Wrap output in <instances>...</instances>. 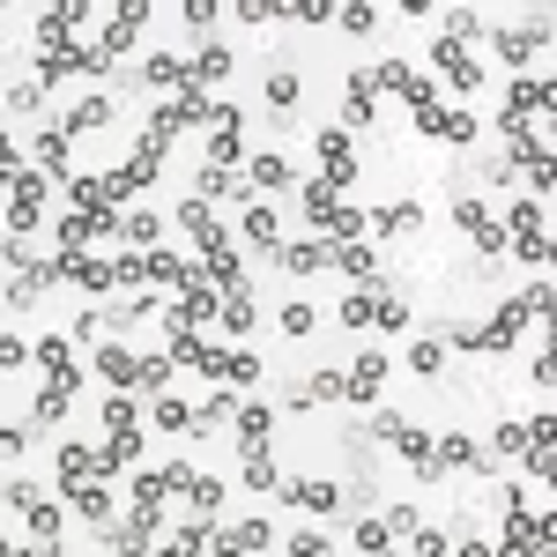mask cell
I'll list each match as a JSON object with an SVG mask.
<instances>
[{
    "label": "cell",
    "mask_w": 557,
    "mask_h": 557,
    "mask_svg": "<svg viewBox=\"0 0 557 557\" xmlns=\"http://www.w3.org/2000/svg\"><path fill=\"white\" fill-rule=\"evenodd\" d=\"M178 223L194 231V246H201V268H209V283L223 290V335H253V298H246V268H238V253H231V238H223V223H215V209L194 194V201H178Z\"/></svg>",
    "instance_id": "6da1fadb"
},
{
    "label": "cell",
    "mask_w": 557,
    "mask_h": 557,
    "mask_svg": "<svg viewBox=\"0 0 557 557\" xmlns=\"http://www.w3.org/2000/svg\"><path fill=\"white\" fill-rule=\"evenodd\" d=\"M372 75H380V89H394V97H401V104L417 112V134H424V141H475V134H483V127L469 120V112L438 104V89H431L424 75L409 67V60H380Z\"/></svg>",
    "instance_id": "7a4b0ae2"
},
{
    "label": "cell",
    "mask_w": 557,
    "mask_h": 557,
    "mask_svg": "<svg viewBox=\"0 0 557 557\" xmlns=\"http://www.w3.org/2000/svg\"><path fill=\"white\" fill-rule=\"evenodd\" d=\"M164 335H172V357L186 372L223 380L231 394H253L260 386V357H246V349H223V343H209V335H194V327H164Z\"/></svg>",
    "instance_id": "3957f363"
},
{
    "label": "cell",
    "mask_w": 557,
    "mask_h": 557,
    "mask_svg": "<svg viewBox=\"0 0 557 557\" xmlns=\"http://www.w3.org/2000/svg\"><path fill=\"white\" fill-rule=\"evenodd\" d=\"M550 283H535V290H520V298H506L483 327H461V335H446V349H469V357H491V349H513V335L535 320V312H550Z\"/></svg>",
    "instance_id": "277c9868"
},
{
    "label": "cell",
    "mask_w": 557,
    "mask_h": 557,
    "mask_svg": "<svg viewBox=\"0 0 557 557\" xmlns=\"http://www.w3.org/2000/svg\"><path fill=\"white\" fill-rule=\"evenodd\" d=\"M38 364H45V386H38V409H30V431H52L60 417H67V401L83 394L75 343H67V335H45V343H38Z\"/></svg>",
    "instance_id": "5b68a950"
},
{
    "label": "cell",
    "mask_w": 557,
    "mask_h": 557,
    "mask_svg": "<svg viewBox=\"0 0 557 557\" xmlns=\"http://www.w3.org/2000/svg\"><path fill=\"white\" fill-rule=\"evenodd\" d=\"M298 209H305V223H312V238H327V246H349V238H364V231H372V209H349L327 178H305V186H298Z\"/></svg>",
    "instance_id": "8992f818"
},
{
    "label": "cell",
    "mask_w": 557,
    "mask_h": 557,
    "mask_svg": "<svg viewBox=\"0 0 557 557\" xmlns=\"http://www.w3.org/2000/svg\"><path fill=\"white\" fill-rule=\"evenodd\" d=\"M268 431H275V409L268 401H238V461H246V483H253L260 498L283 491V475L268 461Z\"/></svg>",
    "instance_id": "52a82bcc"
},
{
    "label": "cell",
    "mask_w": 557,
    "mask_h": 557,
    "mask_svg": "<svg viewBox=\"0 0 557 557\" xmlns=\"http://www.w3.org/2000/svg\"><path fill=\"white\" fill-rule=\"evenodd\" d=\"M498 141H506L513 172H528L535 201H550V194H557V149H550V141H543V134L528 127V120H506V112H498Z\"/></svg>",
    "instance_id": "ba28073f"
},
{
    "label": "cell",
    "mask_w": 557,
    "mask_h": 557,
    "mask_svg": "<svg viewBox=\"0 0 557 557\" xmlns=\"http://www.w3.org/2000/svg\"><path fill=\"white\" fill-rule=\"evenodd\" d=\"M0 498H8V513H15L23 528H30V543H38V550H52V557H60V506L45 498V491L30 483V475L15 469V475H8V491H0Z\"/></svg>",
    "instance_id": "9c48e42d"
},
{
    "label": "cell",
    "mask_w": 557,
    "mask_h": 557,
    "mask_svg": "<svg viewBox=\"0 0 557 557\" xmlns=\"http://www.w3.org/2000/svg\"><path fill=\"white\" fill-rule=\"evenodd\" d=\"M45 215V172L23 164V141H8V238H23Z\"/></svg>",
    "instance_id": "30bf717a"
},
{
    "label": "cell",
    "mask_w": 557,
    "mask_h": 557,
    "mask_svg": "<svg viewBox=\"0 0 557 557\" xmlns=\"http://www.w3.org/2000/svg\"><path fill=\"white\" fill-rule=\"evenodd\" d=\"M380 438H386V446H394V454H401L417 475H424V483H438V475H446V461H438V438H431V431H417L409 417L380 409Z\"/></svg>",
    "instance_id": "8fae6325"
},
{
    "label": "cell",
    "mask_w": 557,
    "mask_h": 557,
    "mask_svg": "<svg viewBox=\"0 0 557 557\" xmlns=\"http://www.w3.org/2000/svg\"><path fill=\"white\" fill-rule=\"evenodd\" d=\"M506 238H513L520 268H550V231H543V201H506Z\"/></svg>",
    "instance_id": "7c38bea8"
},
{
    "label": "cell",
    "mask_w": 557,
    "mask_h": 557,
    "mask_svg": "<svg viewBox=\"0 0 557 557\" xmlns=\"http://www.w3.org/2000/svg\"><path fill=\"white\" fill-rule=\"evenodd\" d=\"M209 164L201 172H215V178H246L238 164H246V120H238V104H215V120H209Z\"/></svg>",
    "instance_id": "4fadbf2b"
},
{
    "label": "cell",
    "mask_w": 557,
    "mask_h": 557,
    "mask_svg": "<svg viewBox=\"0 0 557 557\" xmlns=\"http://www.w3.org/2000/svg\"><path fill=\"white\" fill-rule=\"evenodd\" d=\"M498 520H506L498 557H535V513H528V491L520 483H498Z\"/></svg>",
    "instance_id": "5bb4252c"
},
{
    "label": "cell",
    "mask_w": 557,
    "mask_h": 557,
    "mask_svg": "<svg viewBox=\"0 0 557 557\" xmlns=\"http://www.w3.org/2000/svg\"><path fill=\"white\" fill-rule=\"evenodd\" d=\"M491 45H498V60H535L543 45H557V23L550 15H528V23H491Z\"/></svg>",
    "instance_id": "9a60e30c"
},
{
    "label": "cell",
    "mask_w": 557,
    "mask_h": 557,
    "mask_svg": "<svg viewBox=\"0 0 557 557\" xmlns=\"http://www.w3.org/2000/svg\"><path fill=\"white\" fill-rule=\"evenodd\" d=\"M454 223L475 238V253L483 260H513V238H506V215H491L483 201H454Z\"/></svg>",
    "instance_id": "2e32d148"
},
{
    "label": "cell",
    "mask_w": 557,
    "mask_h": 557,
    "mask_svg": "<svg viewBox=\"0 0 557 557\" xmlns=\"http://www.w3.org/2000/svg\"><path fill=\"white\" fill-rule=\"evenodd\" d=\"M89 364L104 372V386H112V394H149V357H134V349L97 343V349H89Z\"/></svg>",
    "instance_id": "e0dca14e"
},
{
    "label": "cell",
    "mask_w": 557,
    "mask_h": 557,
    "mask_svg": "<svg viewBox=\"0 0 557 557\" xmlns=\"http://www.w3.org/2000/svg\"><path fill=\"white\" fill-rule=\"evenodd\" d=\"M431 67L446 75V89H454V97H475V89H483L475 52H469V45H454V38H438V30H431Z\"/></svg>",
    "instance_id": "ac0fdd59"
},
{
    "label": "cell",
    "mask_w": 557,
    "mask_h": 557,
    "mask_svg": "<svg viewBox=\"0 0 557 557\" xmlns=\"http://www.w3.org/2000/svg\"><path fill=\"white\" fill-rule=\"evenodd\" d=\"M312 141H320V178H327L335 194H349V178H357V134L349 127H320Z\"/></svg>",
    "instance_id": "d6986e66"
},
{
    "label": "cell",
    "mask_w": 557,
    "mask_h": 557,
    "mask_svg": "<svg viewBox=\"0 0 557 557\" xmlns=\"http://www.w3.org/2000/svg\"><path fill=\"white\" fill-rule=\"evenodd\" d=\"M275 543V520L260 513V520H238V528H215L209 535V557H253Z\"/></svg>",
    "instance_id": "ffe728a7"
},
{
    "label": "cell",
    "mask_w": 557,
    "mask_h": 557,
    "mask_svg": "<svg viewBox=\"0 0 557 557\" xmlns=\"http://www.w3.org/2000/svg\"><path fill=\"white\" fill-rule=\"evenodd\" d=\"M194 483H201V475L186 469V461H164V469H149L127 491V506H157V498H172V491H194Z\"/></svg>",
    "instance_id": "44dd1931"
},
{
    "label": "cell",
    "mask_w": 557,
    "mask_h": 557,
    "mask_svg": "<svg viewBox=\"0 0 557 557\" xmlns=\"http://www.w3.org/2000/svg\"><path fill=\"white\" fill-rule=\"evenodd\" d=\"M275 498H290L298 513H335V506H343V491H335L327 475H283V491H275Z\"/></svg>",
    "instance_id": "7402d4cb"
},
{
    "label": "cell",
    "mask_w": 557,
    "mask_h": 557,
    "mask_svg": "<svg viewBox=\"0 0 557 557\" xmlns=\"http://www.w3.org/2000/svg\"><path fill=\"white\" fill-rule=\"evenodd\" d=\"M83 483H97V446L67 438V446H60V498L75 506V498H83Z\"/></svg>",
    "instance_id": "603a6c76"
},
{
    "label": "cell",
    "mask_w": 557,
    "mask_h": 557,
    "mask_svg": "<svg viewBox=\"0 0 557 557\" xmlns=\"http://www.w3.org/2000/svg\"><path fill=\"white\" fill-rule=\"evenodd\" d=\"M194 83V60H178V52H149V60H141V75H134V89H186Z\"/></svg>",
    "instance_id": "cb8c5ba5"
},
{
    "label": "cell",
    "mask_w": 557,
    "mask_h": 557,
    "mask_svg": "<svg viewBox=\"0 0 557 557\" xmlns=\"http://www.w3.org/2000/svg\"><path fill=\"white\" fill-rule=\"evenodd\" d=\"M246 186H253V201H260V194H290L298 172H290V157H283V149H260L253 164H246Z\"/></svg>",
    "instance_id": "d4e9b609"
},
{
    "label": "cell",
    "mask_w": 557,
    "mask_h": 557,
    "mask_svg": "<svg viewBox=\"0 0 557 557\" xmlns=\"http://www.w3.org/2000/svg\"><path fill=\"white\" fill-rule=\"evenodd\" d=\"M275 268H283V275H327V268H335V246H327V238H298V246H283V253H275Z\"/></svg>",
    "instance_id": "484cf974"
},
{
    "label": "cell",
    "mask_w": 557,
    "mask_h": 557,
    "mask_svg": "<svg viewBox=\"0 0 557 557\" xmlns=\"http://www.w3.org/2000/svg\"><path fill=\"white\" fill-rule=\"evenodd\" d=\"M438 461H446V469H498V446L461 438V431H438Z\"/></svg>",
    "instance_id": "4316f807"
},
{
    "label": "cell",
    "mask_w": 557,
    "mask_h": 557,
    "mask_svg": "<svg viewBox=\"0 0 557 557\" xmlns=\"http://www.w3.org/2000/svg\"><path fill=\"white\" fill-rule=\"evenodd\" d=\"M372 112H380V75H372V67H357V75H349L343 127H349V134H357V127H372Z\"/></svg>",
    "instance_id": "83f0119b"
},
{
    "label": "cell",
    "mask_w": 557,
    "mask_h": 557,
    "mask_svg": "<svg viewBox=\"0 0 557 557\" xmlns=\"http://www.w3.org/2000/svg\"><path fill=\"white\" fill-rule=\"evenodd\" d=\"M335 268H343L357 290H386V275H380V260H372V246L364 238H349V246H335Z\"/></svg>",
    "instance_id": "f1b7e54d"
},
{
    "label": "cell",
    "mask_w": 557,
    "mask_h": 557,
    "mask_svg": "<svg viewBox=\"0 0 557 557\" xmlns=\"http://www.w3.org/2000/svg\"><path fill=\"white\" fill-rule=\"evenodd\" d=\"M312 401H349V372H312V380L290 394V409H312Z\"/></svg>",
    "instance_id": "f546056e"
},
{
    "label": "cell",
    "mask_w": 557,
    "mask_h": 557,
    "mask_svg": "<svg viewBox=\"0 0 557 557\" xmlns=\"http://www.w3.org/2000/svg\"><path fill=\"white\" fill-rule=\"evenodd\" d=\"M209 535H215V520H209V513H194V520H186V528L172 535V543H157V557H201V550H209Z\"/></svg>",
    "instance_id": "4dcf8cb0"
},
{
    "label": "cell",
    "mask_w": 557,
    "mask_h": 557,
    "mask_svg": "<svg viewBox=\"0 0 557 557\" xmlns=\"http://www.w3.org/2000/svg\"><path fill=\"white\" fill-rule=\"evenodd\" d=\"M380 380H386V349H364L357 372H349V401H380Z\"/></svg>",
    "instance_id": "1f68e13d"
},
{
    "label": "cell",
    "mask_w": 557,
    "mask_h": 557,
    "mask_svg": "<svg viewBox=\"0 0 557 557\" xmlns=\"http://www.w3.org/2000/svg\"><path fill=\"white\" fill-rule=\"evenodd\" d=\"M104 120H112V97H104V89H89V97L75 104V112H67V120H60V127H67V141H75V134L104 127Z\"/></svg>",
    "instance_id": "d6a6232c"
},
{
    "label": "cell",
    "mask_w": 557,
    "mask_h": 557,
    "mask_svg": "<svg viewBox=\"0 0 557 557\" xmlns=\"http://www.w3.org/2000/svg\"><path fill=\"white\" fill-rule=\"evenodd\" d=\"M417 223H424L417 201H386V209H372V231H380V238H401V231H417Z\"/></svg>",
    "instance_id": "836d02e7"
},
{
    "label": "cell",
    "mask_w": 557,
    "mask_h": 557,
    "mask_svg": "<svg viewBox=\"0 0 557 557\" xmlns=\"http://www.w3.org/2000/svg\"><path fill=\"white\" fill-rule=\"evenodd\" d=\"M246 238H253L268 260L283 253V238H275V209H268V201H253V209H246Z\"/></svg>",
    "instance_id": "e575fe53"
},
{
    "label": "cell",
    "mask_w": 557,
    "mask_h": 557,
    "mask_svg": "<svg viewBox=\"0 0 557 557\" xmlns=\"http://www.w3.org/2000/svg\"><path fill=\"white\" fill-rule=\"evenodd\" d=\"M394 543H401V535H394V528H386L380 513H372V520H357V550H364V557H401Z\"/></svg>",
    "instance_id": "d590c367"
},
{
    "label": "cell",
    "mask_w": 557,
    "mask_h": 557,
    "mask_svg": "<svg viewBox=\"0 0 557 557\" xmlns=\"http://www.w3.org/2000/svg\"><path fill=\"white\" fill-rule=\"evenodd\" d=\"M120 238H127V253H157V215H149V209L120 215Z\"/></svg>",
    "instance_id": "8d00e7d4"
},
{
    "label": "cell",
    "mask_w": 557,
    "mask_h": 557,
    "mask_svg": "<svg viewBox=\"0 0 557 557\" xmlns=\"http://www.w3.org/2000/svg\"><path fill=\"white\" fill-rule=\"evenodd\" d=\"M343 327H357V335L380 327V290H349L343 298Z\"/></svg>",
    "instance_id": "74e56055"
},
{
    "label": "cell",
    "mask_w": 557,
    "mask_h": 557,
    "mask_svg": "<svg viewBox=\"0 0 557 557\" xmlns=\"http://www.w3.org/2000/svg\"><path fill=\"white\" fill-rule=\"evenodd\" d=\"M75 513H83L89 528H104V520H112V491H104V483H83V498H75Z\"/></svg>",
    "instance_id": "f35d334b"
},
{
    "label": "cell",
    "mask_w": 557,
    "mask_h": 557,
    "mask_svg": "<svg viewBox=\"0 0 557 557\" xmlns=\"http://www.w3.org/2000/svg\"><path fill=\"white\" fill-rule=\"evenodd\" d=\"M543 320H550V349H543V364H535V386H550V394H557V298H550Z\"/></svg>",
    "instance_id": "ab89813d"
},
{
    "label": "cell",
    "mask_w": 557,
    "mask_h": 557,
    "mask_svg": "<svg viewBox=\"0 0 557 557\" xmlns=\"http://www.w3.org/2000/svg\"><path fill=\"white\" fill-rule=\"evenodd\" d=\"M335 23H343L349 38H364V30H380V8H364V0H357V8H343Z\"/></svg>",
    "instance_id": "60d3db41"
},
{
    "label": "cell",
    "mask_w": 557,
    "mask_h": 557,
    "mask_svg": "<svg viewBox=\"0 0 557 557\" xmlns=\"http://www.w3.org/2000/svg\"><path fill=\"white\" fill-rule=\"evenodd\" d=\"M157 424H164V431H194V409H186V401H172V394H164V401H157Z\"/></svg>",
    "instance_id": "b9f144b4"
},
{
    "label": "cell",
    "mask_w": 557,
    "mask_h": 557,
    "mask_svg": "<svg viewBox=\"0 0 557 557\" xmlns=\"http://www.w3.org/2000/svg\"><path fill=\"white\" fill-rule=\"evenodd\" d=\"M394 327H409V305L394 298V290H380V335H394Z\"/></svg>",
    "instance_id": "7bdbcfd3"
},
{
    "label": "cell",
    "mask_w": 557,
    "mask_h": 557,
    "mask_svg": "<svg viewBox=\"0 0 557 557\" xmlns=\"http://www.w3.org/2000/svg\"><path fill=\"white\" fill-rule=\"evenodd\" d=\"M312 327H320L312 305H283V335H312Z\"/></svg>",
    "instance_id": "ee69618b"
},
{
    "label": "cell",
    "mask_w": 557,
    "mask_h": 557,
    "mask_svg": "<svg viewBox=\"0 0 557 557\" xmlns=\"http://www.w3.org/2000/svg\"><path fill=\"white\" fill-rule=\"evenodd\" d=\"M409 364H417V372H431V380H438V364H446V343H417V349H409Z\"/></svg>",
    "instance_id": "f6af8a7d"
},
{
    "label": "cell",
    "mask_w": 557,
    "mask_h": 557,
    "mask_svg": "<svg viewBox=\"0 0 557 557\" xmlns=\"http://www.w3.org/2000/svg\"><path fill=\"white\" fill-rule=\"evenodd\" d=\"M268 104L290 112V104H298V75H275V83H268Z\"/></svg>",
    "instance_id": "bcb514c9"
},
{
    "label": "cell",
    "mask_w": 557,
    "mask_h": 557,
    "mask_svg": "<svg viewBox=\"0 0 557 557\" xmlns=\"http://www.w3.org/2000/svg\"><path fill=\"white\" fill-rule=\"evenodd\" d=\"M30 438H38V431H30V424H0V446H8V454H15V461H23V454H30Z\"/></svg>",
    "instance_id": "7dc6e473"
},
{
    "label": "cell",
    "mask_w": 557,
    "mask_h": 557,
    "mask_svg": "<svg viewBox=\"0 0 557 557\" xmlns=\"http://www.w3.org/2000/svg\"><path fill=\"white\" fill-rule=\"evenodd\" d=\"M498 454H513V461H520V454H528V424H498Z\"/></svg>",
    "instance_id": "c3c4849f"
},
{
    "label": "cell",
    "mask_w": 557,
    "mask_h": 557,
    "mask_svg": "<svg viewBox=\"0 0 557 557\" xmlns=\"http://www.w3.org/2000/svg\"><path fill=\"white\" fill-rule=\"evenodd\" d=\"M290 557H327V535H312V528H305V535H290Z\"/></svg>",
    "instance_id": "681fc988"
},
{
    "label": "cell",
    "mask_w": 557,
    "mask_h": 557,
    "mask_svg": "<svg viewBox=\"0 0 557 557\" xmlns=\"http://www.w3.org/2000/svg\"><path fill=\"white\" fill-rule=\"evenodd\" d=\"M454 557H498V550H491L483 535H454Z\"/></svg>",
    "instance_id": "f907efd6"
},
{
    "label": "cell",
    "mask_w": 557,
    "mask_h": 557,
    "mask_svg": "<svg viewBox=\"0 0 557 557\" xmlns=\"http://www.w3.org/2000/svg\"><path fill=\"white\" fill-rule=\"evenodd\" d=\"M528 469H535V475H543V483L557 491V454H528Z\"/></svg>",
    "instance_id": "816d5d0a"
},
{
    "label": "cell",
    "mask_w": 557,
    "mask_h": 557,
    "mask_svg": "<svg viewBox=\"0 0 557 557\" xmlns=\"http://www.w3.org/2000/svg\"><path fill=\"white\" fill-rule=\"evenodd\" d=\"M0 557H52V550H38V543H8Z\"/></svg>",
    "instance_id": "f5cc1de1"
}]
</instances>
